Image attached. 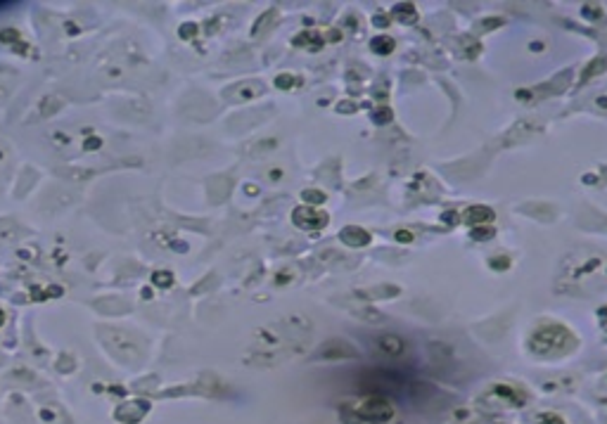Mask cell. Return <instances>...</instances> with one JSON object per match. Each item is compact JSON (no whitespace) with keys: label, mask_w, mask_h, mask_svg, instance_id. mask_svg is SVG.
Here are the masks:
<instances>
[{"label":"cell","mask_w":607,"mask_h":424,"mask_svg":"<svg viewBox=\"0 0 607 424\" xmlns=\"http://www.w3.org/2000/svg\"><path fill=\"white\" fill-rule=\"evenodd\" d=\"M529 346L533 353L538 355H548V353H565L567 349L576 346V339L571 336V332L562 325H543L532 334Z\"/></svg>","instance_id":"1"},{"label":"cell","mask_w":607,"mask_h":424,"mask_svg":"<svg viewBox=\"0 0 607 424\" xmlns=\"http://www.w3.org/2000/svg\"><path fill=\"white\" fill-rule=\"evenodd\" d=\"M356 415H358L361 422L385 424L394 417V407H391V403H389L386 398H382V396H372V398H368L363 406L356 410Z\"/></svg>","instance_id":"2"},{"label":"cell","mask_w":607,"mask_h":424,"mask_svg":"<svg viewBox=\"0 0 607 424\" xmlns=\"http://www.w3.org/2000/svg\"><path fill=\"white\" fill-rule=\"evenodd\" d=\"M292 221L301 230H320V228L328 225L330 216L325 211H318V209L309 206V204H301V206H296L294 211H292Z\"/></svg>","instance_id":"3"},{"label":"cell","mask_w":607,"mask_h":424,"mask_svg":"<svg viewBox=\"0 0 607 424\" xmlns=\"http://www.w3.org/2000/svg\"><path fill=\"white\" fill-rule=\"evenodd\" d=\"M356 355H358V351L353 349L349 341H344V339H330V341H325V344L318 346L313 358L328 360V358H356Z\"/></svg>","instance_id":"4"},{"label":"cell","mask_w":607,"mask_h":424,"mask_svg":"<svg viewBox=\"0 0 607 424\" xmlns=\"http://www.w3.org/2000/svg\"><path fill=\"white\" fill-rule=\"evenodd\" d=\"M147 410H149L147 401H130V403H126V406L119 407L114 417H116L119 422H124V424H135V420L140 422V420L147 415Z\"/></svg>","instance_id":"5"},{"label":"cell","mask_w":607,"mask_h":424,"mask_svg":"<svg viewBox=\"0 0 607 424\" xmlns=\"http://www.w3.org/2000/svg\"><path fill=\"white\" fill-rule=\"evenodd\" d=\"M339 240L344 242L347 247H368L372 237H370L368 230H363L358 225H347V228L339 230Z\"/></svg>","instance_id":"6"},{"label":"cell","mask_w":607,"mask_h":424,"mask_svg":"<svg viewBox=\"0 0 607 424\" xmlns=\"http://www.w3.org/2000/svg\"><path fill=\"white\" fill-rule=\"evenodd\" d=\"M235 90V95H228V100H233V102H244V100H252V97H257L263 92V83L261 81H242L239 86H230V90Z\"/></svg>","instance_id":"7"},{"label":"cell","mask_w":607,"mask_h":424,"mask_svg":"<svg viewBox=\"0 0 607 424\" xmlns=\"http://www.w3.org/2000/svg\"><path fill=\"white\" fill-rule=\"evenodd\" d=\"M462 218H465V223H470V225L479 228V225H486V223L494 221V218H496V213H494V209H491V206L477 204V206H470V209L462 213Z\"/></svg>","instance_id":"8"},{"label":"cell","mask_w":607,"mask_h":424,"mask_svg":"<svg viewBox=\"0 0 607 424\" xmlns=\"http://www.w3.org/2000/svg\"><path fill=\"white\" fill-rule=\"evenodd\" d=\"M377 346H380L382 353H386V355H401L405 351L404 339L396 336V334H382V336L377 339Z\"/></svg>","instance_id":"9"},{"label":"cell","mask_w":607,"mask_h":424,"mask_svg":"<svg viewBox=\"0 0 607 424\" xmlns=\"http://www.w3.org/2000/svg\"><path fill=\"white\" fill-rule=\"evenodd\" d=\"M391 17L399 19L401 24H415L418 21V10H415L413 2H399V5H394Z\"/></svg>","instance_id":"10"},{"label":"cell","mask_w":607,"mask_h":424,"mask_svg":"<svg viewBox=\"0 0 607 424\" xmlns=\"http://www.w3.org/2000/svg\"><path fill=\"white\" fill-rule=\"evenodd\" d=\"M494 393L500 396V398H505V401L513 403V406H524V401H527L524 393H519V391L513 389V387H505V384H496V387H494Z\"/></svg>","instance_id":"11"},{"label":"cell","mask_w":607,"mask_h":424,"mask_svg":"<svg viewBox=\"0 0 607 424\" xmlns=\"http://www.w3.org/2000/svg\"><path fill=\"white\" fill-rule=\"evenodd\" d=\"M399 287H391V284H382V287H372V289H363L358 294H363V299H394L399 296Z\"/></svg>","instance_id":"12"},{"label":"cell","mask_w":607,"mask_h":424,"mask_svg":"<svg viewBox=\"0 0 607 424\" xmlns=\"http://www.w3.org/2000/svg\"><path fill=\"white\" fill-rule=\"evenodd\" d=\"M394 48H396V40L391 36H375L370 40V50L375 55H389Z\"/></svg>","instance_id":"13"},{"label":"cell","mask_w":607,"mask_h":424,"mask_svg":"<svg viewBox=\"0 0 607 424\" xmlns=\"http://www.w3.org/2000/svg\"><path fill=\"white\" fill-rule=\"evenodd\" d=\"M607 67V57H598V59H593L589 64V69L584 71V76H581V83H586L589 78H593V76H598L603 69Z\"/></svg>","instance_id":"14"},{"label":"cell","mask_w":607,"mask_h":424,"mask_svg":"<svg viewBox=\"0 0 607 424\" xmlns=\"http://www.w3.org/2000/svg\"><path fill=\"white\" fill-rule=\"evenodd\" d=\"M306 40H309V48H311V50H320V48H323V38H320V36H315V34L311 36V31L301 34V36H299V38H294L292 43H294V45H304Z\"/></svg>","instance_id":"15"},{"label":"cell","mask_w":607,"mask_h":424,"mask_svg":"<svg viewBox=\"0 0 607 424\" xmlns=\"http://www.w3.org/2000/svg\"><path fill=\"white\" fill-rule=\"evenodd\" d=\"M301 199L309 204V206H320V204L325 202V192H320V190H304L301 192Z\"/></svg>","instance_id":"16"},{"label":"cell","mask_w":607,"mask_h":424,"mask_svg":"<svg viewBox=\"0 0 607 424\" xmlns=\"http://www.w3.org/2000/svg\"><path fill=\"white\" fill-rule=\"evenodd\" d=\"M152 284H157V287H171L173 284V273L171 270H154L152 273Z\"/></svg>","instance_id":"17"},{"label":"cell","mask_w":607,"mask_h":424,"mask_svg":"<svg viewBox=\"0 0 607 424\" xmlns=\"http://www.w3.org/2000/svg\"><path fill=\"white\" fill-rule=\"evenodd\" d=\"M370 119L377 124V126H385V124H389L391 119H394V114H391V109L389 107H380V109H375V111H370Z\"/></svg>","instance_id":"18"},{"label":"cell","mask_w":607,"mask_h":424,"mask_svg":"<svg viewBox=\"0 0 607 424\" xmlns=\"http://www.w3.org/2000/svg\"><path fill=\"white\" fill-rule=\"evenodd\" d=\"M494 235H496V230L489 228V225H486V228H481V225H479V228H472V232H470V237H472V240H479V242L491 240Z\"/></svg>","instance_id":"19"},{"label":"cell","mask_w":607,"mask_h":424,"mask_svg":"<svg viewBox=\"0 0 607 424\" xmlns=\"http://www.w3.org/2000/svg\"><path fill=\"white\" fill-rule=\"evenodd\" d=\"M538 424H565V420L555 412H541L538 415Z\"/></svg>","instance_id":"20"},{"label":"cell","mask_w":607,"mask_h":424,"mask_svg":"<svg viewBox=\"0 0 607 424\" xmlns=\"http://www.w3.org/2000/svg\"><path fill=\"white\" fill-rule=\"evenodd\" d=\"M489 265L494 268V270H508L510 268V258L508 256H494L489 261Z\"/></svg>","instance_id":"21"},{"label":"cell","mask_w":607,"mask_h":424,"mask_svg":"<svg viewBox=\"0 0 607 424\" xmlns=\"http://www.w3.org/2000/svg\"><path fill=\"white\" fill-rule=\"evenodd\" d=\"M358 318H363V320H370V322H380L382 320V313H377V311H372V308H361V311H356Z\"/></svg>","instance_id":"22"},{"label":"cell","mask_w":607,"mask_h":424,"mask_svg":"<svg viewBox=\"0 0 607 424\" xmlns=\"http://www.w3.org/2000/svg\"><path fill=\"white\" fill-rule=\"evenodd\" d=\"M292 86H294V76L282 74V76H277V78H276V88H282V90H290Z\"/></svg>","instance_id":"23"},{"label":"cell","mask_w":607,"mask_h":424,"mask_svg":"<svg viewBox=\"0 0 607 424\" xmlns=\"http://www.w3.org/2000/svg\"><path fill=\"white\" fill-rule=\"evenodd\" d=\"M271 17H276V12H273V10L263 12V15H261V19H258V21H254V26H252V34H254V36H257V34H261V26H263V24H266V21H268Z\"/></svg>","instance_id":"24"},{"label":"cell","mask_w":607,"mask_h":424,"mask_svg":"<svg viewBox=\"0 0 607 424\" xmlns=\"http://www.w3.org/2000/svg\"><path fill=\"white\" fill-rule=\"evenodd\" d=\"M584 17L586 19H600L603 17V10L598 5H584Z\"/></svg>","instance_id":"25"},{"label":"cell","mask_w":607,"mask_h":424,"mask_svg":"<svg viewBox=\"0 0 607 424\" xmlns=\"http://www.w3.org/2000/svg\"><path fill=\"white\" fill-rule=\"evenodd\" d=\"M195 31H197V24L187 21V24L181 26V31H178V34H181V38H192V36H195Z\"/></svg>","instance_id":"26"},{"label":"cell","mask_w":607,"mask_h":424,"mask_svg":"<svg viewBox=\"0 0 607 424\" xmlns=\"http://www.w3.org/2000/svg\"><path fill=\"white\" fill-rule=\"evenodd\" d=\"M394 237L401 242V244H410V242H413V232H410V230H396Z\"/></svg>","instance_id":"27"},{"label":"cell","mask_w":607,"mask_h":424,"mask_svg":"<svg viewBox=\"0 0 607 424\" xmlns=\"http://www.w3.org/2000/svg\"><path fill=\"white\" fill-rule=\"evenodd\" d=\"M441 221H443V223H448V225H456V223H460V216L456 213V211H443V213H441Z\"/></svg>","instance_id":"28"},{"label":"cell","mask_w":607,"mask_h":424,"mask_svg":"<svg viewBox=\"0 0 607 424\" xmlns=\"http://www.w3.org/2000/svg\"><path fill=\"white\" fill-rule=\"evenodd\" d=\"M337 111H344V114L356 111V105H353V102H339V105H337Z\"/></svg>","instance_id":"29"},{"label":"cell","mask_w":607,"mask_h":424,"mask_svg":"<svg viewBox=\"0 0 607 424\" xmlns=\"http://www.w3.org/2000/svg\"><path fill=\"white\" fill-rule=\"evenodd\" d=\"M372 24H375V26H382V29H385L386 24H389V17H385V15H375V17H372Z\"/></svg>","instance_id":"30"},{"label":"cell","mask_w":607,"mask_h":424,"mask_svg":"<svg viewBox=\"0 0 607 424\" xmlns=\"http://www.w3.org/2000/svg\"><path fill=\"white\" fill-rule=\"evenodd\" d=\"M100 145H102V142H100V138H91L88 142H83V147H86V149H97Z\"/></svg>","instance_id":"31"},{"label":"cell","mask_w":607,"mask_h":424,"mask_svg":"<svg viewBox=\"0 0 607 424\" xmlns=\"http://www.w3.org/2000/svg\"><path fill=\"white\" fill-rule=\"evenodd\" d=\"M500 24H503V19H486V21H484V26H486V29H491V26H500Z\"/></svg>","instance_id":"32"},{"label":"cell","mask_w":607,"mask_h":424,"mask_svg":"<svg viewBox=\"0 0 607 424\" xmlns=\"http://www.w3.org/2000/svg\"><path fill=\"white\" fill-rule=\"evenodd\" d=\"M584 183H586V185H593V183H595V176H584Z\"/></svg>","instance_id":"33"},{"label":"cell","mask_w":607,"mask_h":424,"mask_svg":"<svg viewBox=\"0 0 607 424\" xmlns=\"http://www.w3.org/2000/svg\"><path fill=\"white\" fill-rule=\"evenodd\" d=\"M595 102H598V105H600V107H605V109H607V97H598V100H595Z\"/></svg>","instance_id":"34"},{"label":"cell","mask_w":607,"mask_h":424,"mask_svg":"<svg viewBox=\"0 0 607 424\" xmlns=\"http://www.w3.org/2000/svg\"><path fill=\"white\" fill-rule=\"evenodd\" d=\"M2 322H5V315H2V311H0V325H2Z\"/></svg>","instance_id":"35"}]
</instances>
